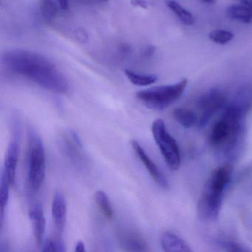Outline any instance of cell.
<instances>
[{
    "label": "cell",
    "instance_id": "6da1fadb",
    "mask_svg": "<svg viewBox=\"0 0 252 252\" xmlns=\"http://www.w3.org/2000/svg\"><path fill=\"white\" fill-rule=\"evenodd\" d=\"M2 63L13 73L24 76L45 90L64 94L68 82L52 62L27 50H11L2 55Z\"/></svg>",
    "mask_w": 252,
    "mask_h": 252
},
{
    "label": "cell",
    "instance_id": "7a4b0ae2",
    "mask_svg": "<svg viewBox=\"0 0 252 252\" xmlns=\"http://www.w3.org/2000/svg\"><path fill=\"white\" fill-rule=\"evenodd\" d=\"M222 116L209 132L210 145L220 154L232 159L238 154L245 135L244 116L225 106Z\"/></svg>",
    "mask_w": 252,
    "mask_h": 252
},
{
    "label": "cell",
    "instance_id": "3957f363",
    "mask_svg": "<svg viewBox=\"0 0 252 252\" xmlns=\"http://www.w3.org/2000/svg\"><path fill=\"white\" fill-rule=\"evenodd\" d=\"M188 85V79H183L173 85L154 87L137 93L136 96L151 110H162L178 101Z\"/></svg>",
    "mask_w": 252,
    "mask_h": 252
},
{
    "label": "cell",
    "instance_id": "277c9868",
    "mask_svg": "<svg viewBox=\"0 0 252 252\" xmlns=\"http://www.w3.org/2000/svg\"><path fill=\"white\" fill-rule=\"evenodd\" d=\"M46 171L45 147L39 135L34 129L29 131L28 156V182L31 189L37 191L42 187Z\"/></svg>",
    "mask_w": 252,
    "mask_h": 252
},
{
    "label": "cell",
    "instance_id": "5b68a950",
    "mask_svg": "<svg viewBox=\"0 0 252 252\" xmlns=\"http://www.w3.org/2000/svg\"><path fill=\"white\" fill-rule=\"evenodd\" d=\"M152 132L167 166L172 170L179 169L181 166L179 147L175 138L168 132L163 120L156 119L152 125Z\"/></svg>",
    "mask_w": 252,
    "mask_h": 252
},
{
    "label": "cell",
    "instance_id": "8992f818",
    "mask_svg": "<svg viewBox=\"0 0 252 252\" xmlns=\"http://www.w3.org/2000/svg\"><path fill=\"white\" fill-rule=\"evenodd\" d=\"M227 104V95L219 88H212L205 92L197 100V126L200 128L207 125L211 118L218 111L225 108Z\"/></svg>",
    "mask_w": 252,
    "mask_h": 252
},
{
    "label": "cell",
    "instance_id": "52a82bcc",
    "mask_svg": "<svg viewBox=\"0 0 252 252\" xmlns=\"http://www.w3.org/2000/svg\"><path fill=\"white\" fill-rule=\"evenodd\" d=\"M60 145L67 158L75 167L83 170L88 167V158L83 150L82 141L75 131L64 132L60 138Z\"/></svg>",
    "mask_w": 252,
    "mask_h": 252
},
{
    "label": "cell",
    "instance_id": "ba28073f",
    "mask_svg": "<svg viewBox=\"0 0 252 252\" xmlns=\"http://www.w3.org/2000/svg\"><path fill=\"white\" fill-rule=\"evenodd\" d=\"M222 194L204 187L197 206V215L202 220L215 221L218 219L222 206Z\"/></svg>",
    "mask_w": 252,
    "mask_h": 252
},
{
    "label": "cell",
    "instance_id": "9c48e42d",
    "mask_svg": "<svg viewBox=\"0 0 252 252\" xmlns=\"http://www.w3.org/2000/svg\"><path fill=\"white\" fill-rule=\"evenodd\" d=\"M132 147L134 151L138 156V158L142 162L143 164L147 169V172L150 173V176L154 180L155 182L164 189L169 188V181L163 173H162L157 165L149 157L148 155L144 151L143 147L140 145L139 143L136 141H132Z\"/></svg>",
    "mask_w": 252,
    "mask_h": 252
},
{
    "label": "cell",
    "instance_id": "30bf717a",
    "mask_svg": "<svg viewBox=\"0 0 252 252\" xmlns=\"http://www.w3.org/2000/svg\"><path fill=\"white\" fill-rule=\"evenodd\" d=\"M226 106L245 117L252 109V85L240 87Z\"/></svg>",
    "mask_w": 252,
    "mask_h": 252
},
{
    "label": "cell",
    "instance_id": "8fae6325",
    "mask_svg": "<svg viewBox=\"0 0 252 252\" xmlns=\"http://www.w3.org/2000/svg\"><path fill=\"white\" fill-rule=\"evenodd\" d=\"M232 173L233 166L231 164L226 163L219 166L212 172L205 187L223 194L225 189L231 182Z\"/></svg>",
    "mask_w": 252,
    "mask_h": 252
},
{
    "label": "cell",
    "instance_id": "7c38bea8",
    "mask_svg": "<svg viewBox=\"0 0 252 252\" xmlns=\"http://www.w3.org/2000/svg\"><path fill=\"white\" fill-rule=\"evenodd\" d=\"M19 153L20 144L17 139L13 140L10 143L7 150L3 169L11 186H14L15 184L16 169L18 161Z\"/></svg>",
    "mask_w": 252,
    "mask_h": 252
},
{
    "label": "cell",
    "instance_id": "4fadbf2b",
    "mask_svg": "<svg viewBox=\"0 0 252 252\" xmlns=\"http://www.w3.org/2000/svg\"><path fill=\"white\" fill-rule=\"evenodd\" d=\"M52 216L57 231L63 233L67 220V204L64 195L60 191L56 192L53 200Z\"/></svg>",
    "mask_w": 252,
    "mask_h": 252
},
{
    "label": "cell",
    "instance_id": "5bb4252c",
    "mask_svg": "<svg viewBox=\"0 0 252 252\" xmlns=\"http://www.w3.org/2000/svg\"><path fill=\"white\" fill-rule=\"evenodd\" d=\"M29 218L32 221V228L36 244L40 246L43 243L45 237V228H46V220L43 209L40 204H36L31 209L29 212Z\"/></svg>",
    "mask_w": 252,
    "mask_h": 252
},
{
    "label": "cell",
    "instance_id": "9a60e30c",
    "mask_svg": "<svg viewBox=\"0 0 252 252\" xmlns=\"http://www.w3.org/2000/svg\"><path fill=\"white\" fill-rule=\"evenodd\" d=\"M160 243L165 252H191L192 251L182 237L170 231L163 233Z\"/></svg>",
    "mask_w": 252,
    "mask_h": 252
},
{
    "label": "cell",
    "instance_id": "2e32d148",
    "mask_svg": "<svg viewBox=\"0 0 252 252\" xmlns=\"http://www.w3.org/2000/svg\"><path fill=\"white\" fill-rule=\"evenodd\" d=\"M119 243L121 246L128 252H147L148 250L144 239L132 231L122 232L119 237Z\"/></svg>",
    "mask_w": 252,
    "mask_h": 252
},
{
    "label": "cell",
    "instance_id": "e0dca14e",
    "mask_svg": "<svg viewBox=\"0 0 252 252\" xmlns=\"http://www.w3.org/2000/svg\"><path fill=\"white\" fill-rule=\"evenodd\" d=\"M228 18L244 24L252 23V10L243 5H231L226 9Z\"/></svg>",
    "mask_w": 252,
    "mask_h": 252
},
{
    "label": "cell",
    "instance_id": "ac0fdd59",
    "mask_svg": "<svg viewBox=\"0 0 252 252\" xmlns=\"http://www.w3.org/2000/svg\"><path fill=\"white\" fill-rule=\"evenodd\" d=\"M166 5L184 26H193L195 23L193 14L175 0H167Z\"/></svg>",
    "mask_w": 252,
    "mask_h": 252
},
{
    "label": "cell",
    "instance_id": "d6986e66",
    "mask_svg": "<svg viewBox=\"0 0 252 252\" xmlns=\"http://www.w3.org/2000/svg\"><path fill=\"white\" fill-rule=\"evenodd\" d=\"M174 118L184 128L189 129L197 124V116L189 109L176 108L174 110Z\"/></svg>",
    "mask_w": 252,
    "mask_h": 252
},
{
    "label": "cell",
    "instance_id": "ffe728a7",
    "mask_svg": "<svg viewBox=\"0 0 252 252\" xmlns=\"http://www.w3.org/2000/svg\"><path fill=\"white\" fill-rule=\"evenodd\" d=\"M125 73L130 82L136 86H149L158 81V76L154 74H141L127 69L125 70Z\"/></svg>",
    "mask_w": 252,
    "mask_h": 252
},
{
    "label": "cell",
    "instance_id": "44dd1931",
    "mask_svg": "<svg viewBox=\"0 0 252 252\" xmlns=\"http://www.w3.org/2000/svg\"><path fill=\"white\" fill-rule=\"evenodd\" d=\"M9 181L6 175L4 172L3 169L1 174V182H0V211H1V224L3 223L4 213H5V209L8 205V200H9Z\"/></svg>",
    "mask_w": 252,
    "mask_h": 252
},
{
    "label": "cell",
    "instance_id": "7402d4cb",
    "mask_svg": "<svg viewBox=\"0 0 252 252\" xmlns=\"http://www.w3.org/2000/svg\"><path fill=\"white\" fill-rule=\"evenodd\" d=\"M95 200L103 215L107 219H112L113 217V209L108 196L102 190H98L95 192Z\"/></svg>",
    "mask_w": 252,
    "mask_h": 252
},
{
    "label": "cell",
    "instance_id": "603a6c76",
    "mask_svg": "<svg viewBox=\"0 0 252 252\" xmlns=\"http://www.w3.org/2000/svg\"><path fill=\"white\" fill-rule=\"evenodd\" d=\"M40 11L44 20L51 23L56 18L58 12L57 4L54 0H40Z\"/></svg>",
    "mask_w": 252,
    "mask_h": 252
},
{
    "label": "cell",
    "instance_id": "cb8c5ba5",
    "mask_svg": "<svg viewBox=\"0 0 252 252\" xmlns=\"http://www.w3.org/2000/svg\"><path fill=\"white\" fill-rule=\"evenodd\" d=\"M209 39L215 43L224 45L228 44L234 39V35L230 31L223 29H216L211 32L209 34Z\"/></svg>",
    "mask_w": 252,
    "mask_h": 252
},
{
    "label": "cell",
    "instance_id": "d4e9b609",
    "mask_svg": "<svg viewBox=\"0 0 252 252\" xmlns=\"http://www.w3.org/2000/svg\"><path fill=\"white\" fill-rule=\"evenodd\" d=\"M215 243L218 247L220 248L222 250L226 251V252H250L249 249H246L241 245L238 244L236 242L231 241V240H217Z\"/></svg>",
    "mask_w": 252,
    "mask_h": 252
},
{
    "label": "cell",
    "instance_id": "484cf974",
    "mask_svg": "<svg viewBox=\"0 0 252 252\" xmlns=\"http://www.w3.org/2000/svg\"><path fill=\"white\" fill-rule=\"evenodd\" d=\"M65 246L62 240L58 239H48L44 243L42 252H65Z\"/></svg>",
    "mask_w": 252,
    "mask_h": 252
},
{
    "label": "cell",
    "instance_id": "4316f807",
    "mask_svg": "<svg viewBox=\"0 0 252 252\" xmlns=\"http://www.w3.org/2000/svg\"><path fill=\"white\" fill-rule=\"evenodd\" d=\"M131 5L134 7H139V8L147 9L148 8V3L146 0H131Z\"/></svg>",
    "mask_w": 252,
    "mask_h": 252
},
{
    "label": "cell",
    "instance_id": "83f0119b",
    "mask_svg": "<svg viewBox=\"0 0 252 252\" xmlns=\"http://www.w3.org/2000/svg\"><path fill=\"white\" fill-rule=\"evenodd\" d=\"M59 5H60V8L63 11H67L69 9V3H70V0H57Z\"/></svg>",
    "mask_w": 252,
    "mask_h": 252
},
{
    "label": "cell",
    "instance_id": "f1b7e54d",
    "mask_svg": "<svg viewBox=\"0 0 252 252\" xmlns=\"http://www.w3.org/2000/svg\"><path fill=\"white\" fill-rule=\"evenodd\" d=\"M155 47L147 46V48H144V51H143V55L145 56V57H150V56L153 55L155 53Z\"/></svg>",
    "mask_w": 252,
    "mask_h": 252
},
{
    "label": "cell",
    "instance_id": "f546056e",
    "mask_svg": "<svg viewBox=\"0 0 252 252\" xmlns=\"http://www.w3.org/2000/svg\"><path fill=\"white\" fill-rule=\"evenodd\" d=\"M85 251H86V249H85V243L82 241L78 242L76 246V249H75V252H84Z\"/></svg>",
    "mask_w": 252,
    "mask_h": 252
},
{
    "label": "cell",
    "instance_id": "4dcf8cb0",
    "mask_svg": "<svg viewBox=\"0 0 252 252\" xmlns=\"http://www.w3.org/2000/svg\"><path fill=\"white\" fill-rule=\"evenodd\" d=\"M243 5L249 7V8L252 10V0H239Z\"/></svg>",
    "mask_w": 252,
    "mask_h": 252
},
{
    "label": "cell",
    "instance_id": "1f68e13d",
    "mask_svg": "<svg viewBox=\"0 0 252 252\" xmlns=\"http://www.w3.org/2000/svg\"><path fill=\"white\" fill-rule=\"evenodd\" d=\"M200 1L206 4H212L215 2V0H200Z\"/></svg>",
    "mask_w": 252,
    "mask_h": 252
},
{
    "label": "cell",
    "instance_id": "d6a6232c",
    "mask_svg": "<svg viewBox=\"0 0 252 252\" xmlns=\"http://www.w3.org/2000/svg\"><path fill=\"white\" fill-rule=\"evenodd\" d=\"M103 1H104V2H107V1H108V0H103Z\"/></svg>",
    "mask_w": 252,
    "mask_h": 252
}]
</instances>
